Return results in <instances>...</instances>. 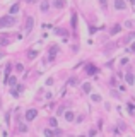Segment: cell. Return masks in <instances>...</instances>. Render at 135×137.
I'll return each instance as SVG.
<instances>
[{
  "mask_svg": "<svg viewBox=\"0 0 135 137\" xmlns=\"http://www.w3.org/2000/svg\"><path fill=\"white\" fill-rule=\"evenodd\" d=\"M127 7V4L123 2V0H115V9H118V10H123Z\"/></svg>",
  "mask_w": 135,
  "mask_h": 137,
  "instance_id": "cell-3",
  "label": "cell"
},
{
  "mask_svg": "<svg viewBox=\"0 0 135 137\" xmlns=\"http://www.w3.org/2000/svg\"><path fill=\"white\" fill-rule=\"evenodd\" d=\"M92 101L99 103V101H101V96H99V94H92Z\"/></svg>",
  "mask_w": 135,
  "mask_h": 137,
  "instance_id": "cell-13",
  "label": "cell"
},
{
  "mask_svg": "<svg viewBox=\"0 0 135 137\" xmlns=\"http://www.w3.org/2000/svg\"><path fill=\"white\" fill-rule=\"evenodd\" d=\"M82 91H84V93H91V84H89V82H86V84L82 86Z\"/></svg>",
  "mask_w": 135,
  "mask_h": 137,
  "instance_id": "cell-9",
  "label": "cell"
},
{
  "mask_svg": "<svg viewBox=\"0 0 135 137\" xmlns=\"http://www.w3.org/2000/svg\"><path fill=\"white\" fill-rule=\"evenodd\" d=\"M53 5L56 9H63L65 7V0H53Z\"/></svg>",
  "mask_w": 135,
  "mask_h": 137,
  "instance_id": "cell-4",
  "label": "cell"
},
{
  "mask_svg": "<svg viewBox=\"0 0 135 137\" xmlns=\"http://www.w3.org/2000/svg\"><path fill=\"white\" fill-rule=\"evenodd\" d=\"M17 12H19V5L15 4V5H12V7H10V14H17Z\"/></svg>",
  "mask_w": 135,
  "mask_h": 137,
  "instance_id": "cell-10",
  "label": "cell"
},
{
  "mask_svg": "<svg viewBox=\"0 0 135 137\" xmlns=\"http://www.w3.org/2000/svg\"><path fill=\"white\" fill-rule=\"evenodd\" d=\"M130 2H132V4H133V5H135V0H130Z\"/></svg>",
  "mask_w": 135,
  "mask_h": 137,
  "instance_id": "cell-27",
  "label": "cell"
},
{
  "mask_svg": "<svg viewBox=\"0 0 135 137\" xmlns=\"http://www.w3.org/2000/svg\"><path fill=\"white\" fill-rule=\"evenodd\" d=\"M75 24H77V15L74 14V15H72V26L75 28Z\"/></svg>",
  "mask_w": 135,
  "mask_h": 137,
  "instance_id": "cell-17",
  "label": "cell"
},
{
  "mask_svg": "<svg viewBox=\"0 0 135 137\" xmlns=\"http://www.w3.org/2000/svg\"><path fill=\"white\" fill-rule=\"evenodd\" d=\"M132 50H133V51H135V43H133V45H132Z\"/></svg>",
  "mask_w": 135,
  "mask_h": 137,
  "instance_id": "cell-26",
  "label": "cell"
},
{
  "mask_svg": "<svg viewBox=\"0 0 135 137\" xmlns=\"http://www.w3.org/2000/svg\"><path fill=\"white\" fill-rule=\"evenodd\" d=\"M111 96H115V98H118V91H115V89H113V91H111Z\"/></svg>",
  "mask_w": 135,
  "mask_h": 137,
  "instance_id": "cell-22",
  "label": "cell"
},
{
  "mask_svg": "<svg viewBox=\"0 0 135 137\" xmlns=\"http://www.w3.org/2000/svg\"><path fill=\"white\" fill-rule=\"evenodd\" d=\"M15 69H17V72H22V70H24V69H22V65H21V64H17V65H15Z\"/></svg>",
  "mask_w": 135,
  "mask_h": 137,
  "instance_id": "cell-19",
  "label": "cell"
},
{
  "mask_svg": "<svg viewBox=\"0 0 135 137\" xmlns=\"http://www.w3.org/2000/svg\"><path fill=\"white\" fill-rule=\"evenodd\" d=\"M9 84H15V77H10V79H9Z\"/></svg>",
  "mask_w": 135,
  "mask_h": 137,
  "instance_id": "cell-23",
  "label": "cell"
},
{
  "mask_svg": "<svg viewBox=\"0 0 135 137\" xmlns=\"http://www.w3.org/2000/svg\"><path fill=\"white\" fill-rule=\"evenodd\" d=\"M127 82L128 84H133V75L132 74H127Z\"/></svg>",
  "mask_w": 135,
  "mask_h": 137,
  "instance_id": "cell-12",
  "label": "cell"
},
{
  "mask_svg": "<svg viewBox=\"0 0 135 137\" xmlns=\"http://www.w3.org/2000/svg\"><path fill=\"white\" fill-rule=\"evenodd\" d=\"M33 24H34L33 17H27V21H26V31H31L33 29Z\"/></svg>",
  "mask_w": 135,
  "mask_h": 137,
  "instance_id": "cell-5",
  "label": "cell"
},
{
  "mask_svg": "<svg viewBox=\"0 0 135 137\" xmlns=\"http://www.w3.org/2000/svg\"><path fill=\"white\" fill-rule=\"evenodd\" d=\"M99 2H101V5H106V0H99Z\"/></svg>",
  "mask_w": 135,
  "mask_h": 137,
  "instance_id": "cell-25",
  "label": "cell"
},
{
  "mask_svg": "<svg viewBox=\"0 0 135 137\" xmlns=\"http://www.w3.org/2000/svg\"><path fill=\"white\" fill-rule=\"evenodd\" d=\"M36 116H38V110H27V111H26V120H27V122L34 120Z\"/></svg>",
  "mask_w": 135,
  "mask_h": 137,
  "instance_id": "cell-2",
  "label": "cell"
},
{
  "mask_svg": "<svg viewBox=\"0 0 135 137\" xmlns=\"http://www.w3.org/2000/svg\"><path fill=\"white\" fill-rule=\"evenodd\" d=\"M19 130H21V132H26V130H27V127H26V125H21V127H19Z\"/></svg>",
  "mask_w": 135,
  "mask_h": 137,
  "instance_id": "cell-21",
  "label": "cell"
},
{
  "mask_svg": "<svg viewBox=\"0 0 135 137\" xmlns=\"http://www.w3.org/2000/svg\"><path fill=\"white\" fill-rule=\"evenodd\" d=\"M50 125H51V127H56V120L51 118V120H50Z\"/></svg>",
  "mask_w": 135,
  "mask_h": 137,
  "instance_id": "cell-20",
  "label": "cell"
},
{
  "mask_svg": "<svg viewBox=\"0 0 135 137\" xmlns=\"http://www.w3.org/2000/svg\"><path fill=\"white\" fill-rule=\"evenodd\" d=\"M48 9H50V4H48V2H41V10H43V12H46Z\"/></svg>",
  "mask_w": 135,
  "mask_h": 137,
  "instance_id": "cell-8",
  "label": "cell"
},
{
  "mask_svg": "<svg viewBox=\"0 0 135 137\" xmlns=\"http://www.w3.org/2000/svg\"><path fill=\"white\" fill-rule=\"evenodd\" d=\"M96 72H98V69L94 65H87V74H96Z\"/></svg>",
  "mask_w": 135,
  "mask_h": 137,
  "instance_id": "cell-7",
  "label": "cell"
},
{
  "mask_svg": "<svg viewBox=\"0 0 135 137\" xmlns=\"http://www.w3.org/2000/svg\"><path fill=\"white\" fill-rule=\"evenodd\" d=\"M15 24V19L12 15H4L0 17V28H9V26H14Z\"/></svg>",
  "mask_w": 135,
  "mask_h": 137,
  "instance_id": "cell-1",
  "label": "cell"
},
{
  "mask_svg": "<svg viewBox=\"0 0 135 137\" xmlns=\"http://www.w3.org/2000/svg\"><path fill=\"white\" fill-rule=\"evenodd\" d=\"M118 31H120V26L116 24V26H113V29H111V34H116Z\"/></svg>",
  "mask_w": 135,
  "mask_h": 137,
  "instance_id": "cell-14",
  "label": "cell"
},
{
  "mask_svg": "<svg viewBox=\"0 0 135 137\" xmlns=\"http://www.w3.org/2000/svg\"><path fill=\"white\" fill-rule=\"evenodd\" d=\"M36 55H38V53H36V50H31V51H29V55H27V57H29V58H34V57H36Z\"/></svg>",
  "mask_w": 135,
  "mask_h": 137,
  "instance_id": "cell-15",
  "label": "cell"
},
{
  "mask_svg": "<svg viewBox=\"0 0 135 137\" xmlns=\"http://www.w3.org/2000/svg\"><path fill=\"white\" fill-rule=\"evenodd\" d=\"M74 118H75V116H74L72 111H67V113H65V120H67V122H74Z\"/></svg>",
  "mask_w": 135,
  "mask_h": 137,
  "instance_id": "cell-6",
  "label": "cell"
},
{
  "mask_svg": "<svg viewBox=\"0 0 135 137\" xmlns=\"http://www.w3.org/2000/svg\"><path fill=\"white\" fill-rule=\"evenodd\" d=\"M56 51H58V46H51V48H50V55H51V57H55Z\"/></svg>",
  "mask_w": 135,
  "mask_h": 137,
  "instance_id": "cell-11",
  "label": "cell"
},
{
  "mask_svg": "<svg viewBox=\"0 0 135 137\" xmlns=\"http://www.w3.org/2000/svg\"><path fill=\"white\" fill-rule=\"evenodd\" d=\"M26 2H29V4H34V2H38V0H26Z\"/></svg>",
  "mask_w": 135,
  "mask_h": 137,
  "instance_id": "cell-24",
  "label": "cell"
},
{
  "mask_svg": "<svg viewBox=\"0 0 135 137\" xmlns=\"http://www.w3.org/2000/svg\"><path fill=\"white\" fill-rule=\"evenodd\" d=\"M53 134H55V130H50V129L45 130V135H53Z\"/></svg>",
  "mask_w": 135,
  "mask_h": 137,
  "instance_id": "cell-18",
  "label": "cell"
},
{
  "mask_svg": "<svg viewBox=\"0 0 135 137\" xmlns=\"http://www.w3.org/2000/svg\"><path fill=\"white\" fill-rule=\"evenodd\" d=\"M128 111H130V115H133V111H135V106H133L132 103L128 105Z\"/></svg>",
  "mask_w": 135,
  "mask_h": 137,
  "instance_id": "cell-16",
  "label": "cell"
}]
</instances>
